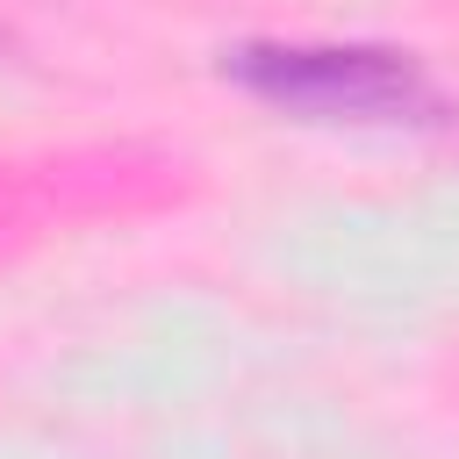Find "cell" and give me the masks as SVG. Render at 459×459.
I'll return each instance as SVG.
<instances>
[{
    "label": "cell",
    "mask_w": 459,
    "mask_h": 459,
    "mask_svg": "<svg viewBox=\"0 0 459 459\" xmlns=\"http://www.w3.org/2000/svg\"><path fill=\"white\" fill-rule=\"evenodd\" d=\"M222 79L316 129H387L430 108V72L394 43H237Z\"/></svg>",
    "instance_id": "6da1fadb"
}]
</instances>
